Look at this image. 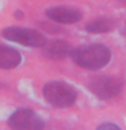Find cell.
<instances>
[{"label":"cell","mask_w":126,"mask_h":130,"mask_svg":"<svg viewBox=\"0 0 126 130\" xmlns=\"http://www.w3.org/2000/svg\"><path fill=\"white\" fill-rule=\"evenodd\" d=\"M71 56L79 67L88 71H98L110 62L111 50L102 43H91L72 49Z\"/></svg>","instance_id":"cell-1"},{"label":"cell","mask_w":126,"mask_h":130,"mask_svg":"<svg viewBox=\"0 0 126 130\" xmlns=\"http://www.w3.org/2000/svg\"><path fill=\"white\" fill-rule=\"evenodd\" d=\"M42 95L48 103L58 108L69 107L77 99L76 89L65 81H49L43 85Z\"/></svg>","instance_id":"cell-2"},{"label":"cell","mask_w":126,"mask_h":130,"mask_svg":"<svg viewBox=\"0 0 126 130\" xmlns=\"http://www.w3.org/2000/svg\"><path fill=\"white\" fill-rule=\"evenodd\" d=\"M2 35L7 41L30 47H42L46 43V38L43 37V34H41L38 30H33V28L27 27H19V26L7 27L2 31Z\"/></svg>","instance_id":"cell-3"},{"label":"cell","mask_w":126,"mask_h":130,"mask_svg":"<svg viewBox=\"0 0 126 130\" xmlns=\"http://www.w3.org/2000/svg\"><path fill=\"white\" fill-rule=\"evenodd\" d=\"M88 88L99 99L107 100V99H111V98H115L117 95L121 93L122 81L119 79H117V77L102 75L89 80Z\"/></svg>","instance_id":"cell-4"},{"label":"cell","mask_w":126,"mask_h":130,"mask_svg":"<svg viewBox=\"0 0 126 130\" xmlns=\"http://www.w3.org/2000/svg\"><path fill=\"white\" fill-rule=\"evenodd\" d=\"M8 126L15 130H39L45 127V122L33 110L19 108L8 118Z\"/></svg>","instance_id":"cell-5"},{"label":"cell","mask_w":126,"mask_h":130,"mask_svg":"<svg viewBox=\"0 0 126 130\" xmlns=\"http://www.w3.org/2000/svg\"><path fill=\"white\" fill-rule=\"evenodd\" d=\"M46 16L52 19L53 22L57 23H65V24H72L81 20L83 14L76 10V8L68 7V6H57L50 7L46 10Z\"/></svg>","instance_id":"cell-6"},{"label":"cell","mask_w":126,"mask_h":130,"mask_svg":"<svg viewBox=\"0 0 126 130\" xmlns=\"http://www.w3.org/2000/svg\"><path fill=\"white\" fill-rule=\"evenodd\" d=\"M42 54L50 60H64L65 57L71 56L72 47L65 41L56 39L52 42H48L42 46Z\"/></svg>","instance_id":"cell-7"},{"label":"cell","mask_w":126,"mask_h":130,"mask_svg":"<svg viewBox=\"0 0 126 130\" xmlns=\"http://www.w3.org/2000/svg\"><path fill=\"white\" fill-rule=\"evenodd\" d=\"M19 52L7 45H0V69H14L20 64Z\"/></svg>","instance_id":"cell-8"},{"label":"cell","mask_w":126,"mask_h":130,"mask_svg":"<svg viewBox=\"0 0 126 130\" xmlns=\"http://www.w3.org/2000/svg\"><path fill=\"white\" fill-rule=\"evenodd\" d=\"M115 26H117L115 19L102 16V18H98V19H93L91 22H88L85 24V30L88 32H92V34H106V32L114 30Z\"/></svg>","instance_id":"cell-9"},{"label":"cell","mask_w":126,"mask_h":130,"mask_svg":"<svg viewBox=\"0 0 126 130\" xmlns=\"http://www.w3.org/2000/svg\"><path fill=\"white\" fill-rule=\"evenodd\" d=\"M98 129L99 130H103V129H114V130H119L121 127L118 125H114V123H108V122H106V123H102L98 126Z\"/></svg>","instance_id":"cell-10"},{"label":"cell","mask_w":126,"mask_h":130,"mask_svg":"<svg viewBox=\"0 0 126 130\" xmlns=\"http://www.w3.org/2000/svg\"><path fill=\"white\" fill-rule=\"evenodd\" d=\"M119 3H122L123 6H126V0H119Z\"/></svg>","instance_id":"cell-11"}]
</instances>
